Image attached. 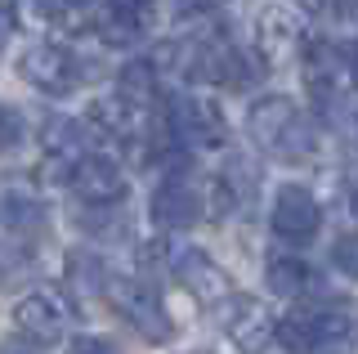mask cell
<instances>
[{
  "label": "cell",
  "mask_w": 358,
  "mask_h": 354,
  "mask_svg": "<svg viewBox=\"0 0 358 354\" xmlns=\"http://www.w3.org/2000/svg\"><path fill=\"white\" fill-rule=\"evenodd\" d=\"M246 135L255 139V148L273 153L282 162H309L318 153V130L313 121L291 104L287 94H264L246 113Z\"/></svg>",
  "instance_id": "6da1fadb"
},
{
  "label": "cell",
  "mask_w": 358,
  "mask_h": 354,
  "mask_svg": "<svg viewBox=\"0 0 358 354\" xmlns=\"http://www.w3.org/2000/svg\"><path fill=\"white\" fill-rule=\"evenodd\" d=\"M103 296L112 301V309H117L130 327H139L148 341H171V314H166L162 296H157L148 283L126 278V274H108Z\"/></svg>",
  "instance_id": "7a4b0ae2"
},
{
  "label": "cell",
  "mask_w": 358,
  "mask_h": 354,
  "mask_svg": "<svg viewBox=\"0 0 358 354\" xmlns=\"http://www.w3.org/2000/svg\"><path fill=\"white\" fill-rule=\"evenodd\" d=\"M14 323H18V337L31 341L36 350L59 346L67 327H72V301L63 292H54V287H36L14 305Z\"/></svg>",
  "instance_id": "3957f363"
},
{
  "label": "cell",
  "mask_w": 358,
  "mask_h": 354,
  "mask_svg": "<svg viewBox=\"0 0 358 354\" xmlns=\"http://www.w3.org/2000/svg\"><path fill=\"white\" fill-rule=\"evenodd\" d=\"M166 130H171L175 143L184 148H220L229 126H224V113L206 99H193V94H175L171 108H166Z\"/></svg>",
  "instance_id": "277c9868"
},
{
  "label": "cell",
  "mask_w": 358,
  "mask_h": 354,
  "mask_svg": "<svg viewBox=\"0 0 358 354\" xmlns=\"http://www.w3.org/2000/svg\"><path fill=\"white\" fill-rule=\"evenodd\" d=\"M220 323H224V337H229L238 350L260 354L268 341H273L278 318L268 314V305H264V301L233 292V296H224V301H220Z\"/></svg>",
  "instance_id": "5b68a950"
},
{
  "label": "cell",
  "mask_w": 358,
  "mask_h": 354,
  "mask_svg": "<svg viewBox=\"0 0 358 354\" xmlns=\"http://www.w3.org/2000/svg\"><path fill=\"white\" fill-rule=\"evenodd\" d=\"M18 72H22V81L36 85L41 94H72L76 81H81L76 59L63 45H50V41H41V45H31L27 54H22V59H18Z\"/></svg>",
  "instance_id": "8992f818"
},
{
  "label": "cell",
  "mask_w": 358,
  "mask_h": 354,
  "mask_svg": "<svg viewBox=\"0 0 358 354\" xmlns=\"http://www.w3.org/2000/svg\"><path fill=\"white\" fill-rule=\"evenodd\" d=\"M166 264H171V274L184 283V292H193L201 305H220L224 296H233L229 274H224L201 247H175L171 256H166Z\"/></svg>",
  "instance_id": "52a82bcc"
},
{
  "label": "cell",
  "mask_w": 358,
  "mask_h": 354,
  "mask_svg": "<svg viewBox=\"0 0 358 354\" xmlns=\"http://www.w3.org/2000/svg\"><path fill=\"white\" fill-rule=\"evenodd\" d=\"M67 184H72V193L81 197L85 206H112L130 189L126 175H121V166L112 157H99V153H85V157L67 171Z\"/></svg>",
  "instance_id": "ba28073f"
},
{
  "label": "cell",
  "mask_w": 358,
  "mask_h": 354,
  "mask_svg": "<svg viewBox=\"0 0 358 354\" xmlns=\"http://www.w3.org/2000/svg\"><path fill=\"white\" fill-rule=\"evenodd\" d=\"M273 234L287 238V242H309L322 225V206L305 184H282L273 197Z\"/></svg>",
  "instance_id": "9c48e42d"
},
{
  "label": "cell",
  "mask_w": 358,
  "mask_h": 354,
  "mask_svg": "<svg viewBox=\"0 0 358 354\" xmlns=\"http://www.w3.org/2000/svg\"><path fill=\"white\" fill-rule=\"evenodd\" d=\"M201 211H206V202H201L197 184L188 180V175H179V171L152 193V220L162 229H193L201 220Z\"/></svg>",
  "instance_id": "30bf717a"
},
{
  "label": "cell",
  "mask_w": 358,
  "mask_h": 354,
  "mask_svg": "<svg viewBox=\"0 0 358 354\" xmlns=\"http://www.w3.org/2000/svg\"><path fill=\"white\" fill-rule=\"evenodd\" d=\"M296 323L309 341V354H341L354 341V318L345 309H300Z\"/></svg>",
  "instance_id": "8fae6325"
},
{
  "label": "cell",
  "mask_w": 358,
  "mask_h": 354,
  "mask_svg": "<svg viewBox=\"0 0 358 354\" xmlns=\"http://www.w3.org/2000/svg\"><path fill=\"white\" fill-rule=\"evenodd\" d=\"M0 225L9 234H31V229L45 225V206L41 197L18 180H0Z\"/></svg>",
  "instance_id": "7c38bea8"
},
{
  "label": "cell",
  "mask_w": 358,
  "mask_h": 354,
  "mask_svg": "<svg viewBox=\"0 0 358 354\" xmlns=\"http://www.w3.org/2000/svg\"><path fill=\"white\" fill-rule=\"evenodd\" d=\"M41 143H45V153H50V162L63 166V171H72V166L85 157V148H90L85 126H81V121H72V117H54L50 126H45Z\"/></svg>",
  "instance_id": "4fadbf2b"
},
{
  "label": "cell",
  "mask_w": 358,
  "mask_h": 354,
  "mask_svg": "<svg viewBox=\"0 0 358 354\" xmlns=\"http://www.w3.org/2000/svg\"><path fill=\"white\" fill-rule=\"evenodd\" d=\"M296 41H300V31L282 9H264L260 23H255V45H260L264 59H282V54L296 50Z\"/></svg>",
  "instance_id": "5bb4252c"
},
{
  "label": "cell",
  "mask_w": 358,
  "mask_h": 354,
  "mask_svg": "<svg viewBox=\"0 0 358 354\" xmlns=\"http://www.w3.org/2000/svg\"><path fill=\"white\" fill-rule=\"evenodd\" d=\"M152 94H157V72H152L148 59H134V63H126V68L117 72V99L126 108L143 113V108L152 104Z\"/></svg>",
  "instance_id": "9a60e30c"
},
{
  "label": "cell",
  "mask_w": 358,
  "mask_h": 354,
  "mask_svg": "<svg viewBox=\"0 0 358 354\" xmlns=\"http://www.w3.org/2000/svg\"><path fill=\"white\" fill-rule=\"evenodd\" d=\"M264 278H268V287H273L278 296H305V292H313V269L300 256H273Z\"/></svg>",
  "instance_id": "2e32d148"
},
{
  "label": "cell",
  "mask_w": 358,
  "mask_h": 354,
  "mask_svg": "<svg viewBox=\"0 0 358 354\" xmlns=\"http://www.w3.org/2000/svg\"><path fill=\"white\" fill-rule=\"evenodd\" d=\"M134 108H126L121 99H94L90 104V121H94L99 130H108L112 139H130L134 135Z\"/></svg>",
  "instance_id": "e0dca14e"
},
{
  "label": "cell",
  "mask_w": 358,
  "mask_h": 354,
  "mask_svg": "<svg viewBox=\"0 0 358 354\" xmlns=\"http://www.w3.org/2000/svg\"><path fill=\"white\" fill-rule=\"evenodd\" d=\"M103 278H108V269L90 256V251H67V287H72L76 296L103 292Z\"/></svg>",
  "instance_id": "ac0fdd59"
},
{
  "label": "cell",
  "mask_w": 358,
  "mask_h": 354,
  "mask_svg": "<svg viewBox=\"0 0 358 354\" xmlns=\"http://www.w3.org/2000/svg\"><path fill=\"white\" fill-rule=\"evenodd\" d=\"M108 18H117V23L139 31L152 18V0H108Z\"/></svg>",
  "instance_id": "d6986e66"
},
{
  "label": "cell",
  "mask_w": 358,
  "mask_h": 354,
  "mask_svg": "<svg viewBox=\"0 0 358 354\" xmlns=\"http://www.w3.org/2000/svg\"><path fill=\"white\" fill-rule=\"evenodd\" d=\"M27 139V126H22V113H14V108L0 104V153L18 148V143Z\"/></svg>",
  "instance_id": "ffe728a7"
},
{
  "label": "cell",
  "mask_w": 358,
  "mask_h": 354,
  "mask_svg": "<svg viewBox=\"0 0 358 354\" xmlns=\"http://www.w3.org/2000/svg\"><path fill=\"white\" fill-rule=\"evenodd\" d=\"M331 260H336V269H341V274H350V278H358V234H345V238H336V247H331Z\"/></svg>",
  "instance_id": "44dd1931"
},
{
  "label": "cell",
  "mask_w": 358,
  "mask_h": 354,
  "mask_svg": "<svg viewBox=\"0 0 358 354\" xmlns=\"http://www.w3.org/2000/svg\"><path fill=\"white\" fill-rule=\"evenodd\" d=\"M0 9L9 14V23H36V18H45V0H0Z\"/></svg>",
  "instance_id": "7402d4cb"
},
{
  "label": "cell",
  "mask_w": 358,
  "mask_h": 354,
  "mask_svg": "<svg viewBox=\"0 0 358 354\" xmlns=\"http://www.w3.org/2000/svg\"><path fill=\"white\" fill-rule=\"evenodd\" d=\"M67 354H117V346H112V341H103V337H76Z\"/></svg>",
  "instance_id": "603a6c76"
},
{
  "label": "cell",
  "mask_w": 358,
  "mask_h": 354,
  "mask_svg": "<svg viewBox=\"0 0 358 354\" xmlns=\"http://www.w3.org/2000/svg\"><path fill=\"white\" fill-rule=\"evenodd\" d=\"M0 354H36V346H31V341H22V337H9L5 346H0Z\"/></svg>",
  "instance_id": "cb8c5ba5"
},
{
  "label": "cell",
  "mask_w": 358,
  "mask_h": 354,
  "mask_svg": "<svg viewBox=\"0 0 358 354\" xmlns=\"http://www.w3.org/2000/svg\"><path fill=\"white\" fill-rule=\"evenodd\" d=\"M9 36H14V23H9V14L0 9V54L9 50Z\"/></svg>",
  "instance_id": "d4e9b609"
},
{
  "label": "cell",
  "mask_w": 358,
  "mask_h": 354,
  "mask_svg": "<svg viewBox=\"0 0 358 354\" xmlns=\"http://www.w3.org/2000/svg\"><path fill=\"white\" fill-rule=\"evenodd\" d=\"M291 5H296V9H305V14H318V9L327 5V0H291Z\"/></svg>",
  "instance_id": "484cf974"
},
{
  "label": "cell",
  "mask_w": 358,
  "mask_h": 354,
  "mask_svg": "<svg viewBox=\"0 0 358 354\" xmlns=\"http://www.w3.org/2000/svg\"><path fill=\"white\" fill-rule=\"evenodd\" d=\"M345 68H350V81L358 85V45H354V54H350V59H345Z\"/></svg>",
  "instance_id": "4316f807"
},
{
  "label": "cell",
  "mask_w": 358,
  "mask_h": 354,
  "mask_svg": "<svg viewBox=\"0 0 358 354\" xmlns=\"http://www.w3.org/2000/svg\"><path fill=\"white\" fill-rule=\"evenodd\" d=\"M336 9H341V14H354V9H358V0H336Z\"/></svg>",
  "instance_id": "83f0119b"
},
{
  "label": "cell",
  "mask_w": 358,
  "mask_h": 354,
  "mask_svg": "<svg viewBox=\"0 0 358 354\" xmlns=\"http://www.w3.org/2000/svg\"><path fill=\"white\" fill-rule=\"evenodd\" d=\"M350 211L358 215V184H354V189H350Z\"/></svg>",
  "instance_id": "f1b7e54d"
},
{
  "label": "cell",
  "mask_w": 358,
  "mask_h": 354,
  "mask_svg": "<svg viewBox=\"0 0 358 354\" xmlns=\"http://www.w3.org/2000/svg\"><path fill=\"white\" fill-rule=\"evenodd\" d=\"M67 5H90V0H67Z\"/></svg>",
  "instance_id": "f546056e"
}]
</instances>
